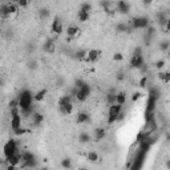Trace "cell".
Masks as SVG:
<instances>
[{
  "mask_svg": "<svg viewBox=\"0 0 170 170\" xmlns=\"http://www.w3.org/2000/svg\"><path fill=\"white\" fill-rule=\"evenodd\" d=\"M17 101H19V108L20 110L27 109L28 106L33 105V95L29 89H23L19 96H17Z\"/></svg>",
  "mask_w": 170,
  "mask_h": 170,
  "instance_id": "1",
  "label": "cell"
},
{
  "mask_svg": "<svg viewBox=\"0 0 170 170\" xmlns=\"http://www.w3.org/2000/svg\"><path fill=\"white\" fill-rule=\"evenodd\" d=\"M20 168H36V155L32 151L25 150L21 153V164L19 165Z\"/></svg>",
  "mask_w": 170,
  "mask_h": 170,
  "instance_id": "2",
  "label": "cell"
},
{
  "mask_svg": "<svg viewBox=\"0 0 170 170\" xmlns=\"http://www.w3.org/2000/svg\"><path fill=\"white\" fill-rule=\"evenodd\" d=\"M146 157H147V153H145V151H142V150L138 149V150L136 151V154L133 155L130 170H138V169H142V168H144V164H145Z\"/></svg>",
  "mask_w": 170,
  "mask_h": 170,
  "instance_id": "3",
  "label": "cell"
},
{
  "mask_svg": "<svg viewBox=\"0 0 170 170\" xmlns=\"http://www.w3.org/2000/svg\"><path fill=\"white\" fill-rule=\"evenodd\" d=\"M91 92H92V89H91V85L85 83L81 88H79L77 89V92H76V100L80 101V102H84V101H87L88 100V97L91 96Z\"/></svg>",
  "mask_w": 170,
  "mask_h": 170,
  "instance_id": "4",
  "label": "cell"
},
{
  "mask_svg": "<svg viewBox=\"0 0 170 170\" xmlns=\"http://www.w3.org/2000/svg\"><path fill=\"white\" fill-rule=\"evenodd\" d=\"M122 110V105L117 104V102H114V104L109 105V110H108V124L112 125L113 122H116V120H117V116L120 114V112Z\"/></svg>",
  "mask_w": 170,
  "mask_h": 170,
  "instance_id": "5",
  "label": "cell"
},
{
  "mask_svg": "<svg viewBox=\"0 0 170 170\" xmlns=\"http://www.w3.org/2000/svg\"><path fill=\"white\" fill-rule=\"evenodd\" d=\"M130 24L133 27L134 31H138V29H146L147 27L150 25L149 23V19L146 16H138V17H134V19L130 21Z\"/></svg>",
  "mask_w": 170,
  "mask_h": 170,
  "instance_id": "6",
  "label": "cell"
},
{
  "mask_svg": "<svg viewBox=\"0 0 170 170\" xmlns=\"http://www.w3.org/2000/svg\"><path fill=\"white\" fill-rule=\"evenodd\" d=\"M3 151H4V155H6V158L11 157V155L19 153V146H17V142L15 140H10L7 141V144L4 145L3 147Z\"/></svg>",
  "mask_w": 170,
  "mask_h": 170,
  "instance_id": "7",
  "label": "cell"
},
{
  "mask_svg": "<svg viewBox=\"0 0 170 170\" xmlns=\"http://www.w3.org/2000/svg\"><path fill=\"white\" fill-rule=\"evenodd\" d=\"M100 6L104 8V11L109 15H114L117 13V2H113V0H101Z\"/></svg>",
  "mask_w": 170,
  "mask_h": 170,
  "instance_id": "8",
  "label": "cell"
},
{
  "mask_svg": "<svg viewBox=\"0 0 170 170\" xmlns=\"http://www.w3.org/2000/svg\"><path fill=\"white\" fill-rule=\"evenodd\" d=\"M51 31L53 33H56V35H61L62 33V31H64V27H62V21L59 16H56L55 19H53L52 21V24H51Z\"/></svg>",
  "mask_w": 170,
  "mask_h": 170,
  "instance_id": "9",
  "label": "cell"
},
{
  "mask_svg": "<svg viewBox=\"0 0 170 170\" xmlns=\"http://www.w3.org/2000/svg\"><path fill=\"white\" fill-rule=\"evenodd\" d=\"M100 55H101V52L98 51V49H91V51H87V57H85L84 61L95 64V62H97L98 59H100Z\"/></svg>",
  "mask_w": 170,
  "mask_h": 170,
  "instance_id": "10",
  "label": "cell"
},
{
  "mask_svg": "<svg viewBox=\"0 0 170 170\" xmlns=\"http://www.w3.org/2000/svg\"><path fill=\"white\" fill-rule=\"evenodd\" d=\"M157 23L159 24L161 28L166 27L170 24V19H169V13L165 12V11H161L157 13Z\"/></svg>",
  "mask_w": 170,
  "mask_h": 170,
  "instance_id": "11",
  "label": "cell"
},
{
  "mask_svg": "<svg viewBox=\"0 0 170 170\" xmlns=\"http://www.w3.org/2000/svg\"><path fill=\"white\" fill-rule=\"evenodd\" d=\"M144 64H145V59H144V56H142V55H140V56H132L130 66H132L133 69H140Z\"/></svg>",
  "mask_w": 170,
  "mask_h": 170,
  "instance_id": "12",
  "label": "cell"
},
{
  "mask_svg": "<svg viewBox=\"0 0 170 170\" xmlns=\"http://www.w3.org/2000/svg\"><path fill=\"white\" fill-rule=\"evenodd\" d=\"M117 12L121 15H128L130 12V6L125 0H118L117 2Z\"/></svg>",
  "mask_w": 170,
  "mask_h": 170,
  "instance_id": "13",
  "label": "cell"
},
{
  "mask_svg": "<svg viewBox=\"0 0 170 170\" xmlns=\"http://www.w3.org/2000/svg\"><path fill=\"white\" fill-rule=\"evenodd\" d=\"M157 102H158V98H155L153 96H149L147 97V102H146V113H153L155 110V106H157Z\"/></svg>",
  "mask_w": 170,
  "mask_h": 170,
  "instance_id": "14",
  "label": "cell"
},
{
  "mask_svg": "<svg viewBox=\"0 0 170 170\" xmlns=\"http://www.w3.org/2000/svg\"><path fill=\"white\" fill-rule=\"evenodd\" d=\"M43 49H44V52L49 53V55H52V53H55V51H56V43H55V40H52V39H48L47 41L44 43Z\"/></svg>",
  "mask_w": 170,
  "mask_h": 170,
  "instance_id": "15",
  "label": "cell"
},
{
  "mask_svg": "<svg viewBox=\"0 0 170 170\" xmlns=\"http://www.w3.org/2000/svg\"><path fill=\"white\" fill-rule=\"evenodd\" d=\"M106 137V130L104 128H96L95 129V136H93L92 140H95L96 142H100L102 141L104 138Z\"/></svg>",
  "mask_w": 170,
  "mask_h": 170,
  "instance_id": "16",
  "label": "cell"
},
{
  "mask_svg": "<svg viewBox=\"0 0 170 170\" xmlns=\"http://www.w3.org/2000/svg\"><path fill=\"white\" fill-rule=\"evenodd\" d=\"M66 35H68V37L69 39H74V37H77L79 35H80V28L77 25H69L68 28H66Z\"/></svg>",
  "mask_w": 170,
  "mask_h": 170,
  "instance_id": "17",
  "label": "cell"
},
{
  "mask_svg": "<svg viewBox=\"0 0 170 170\" xmlns=\"http://www.w3.org/2000/svg\"><path fill=\"white\" fill-rule=\"evenodd\" d=\"M32 124L35 125V126H39V125H41L44 122V116L41 113H37V112H33L32 113Z\"/></svg>",
  "mask_w": 170,
  "mask_h": 170,
  "instance_id": "18",
  "label": "cell"
},
{
  "mask_svg": "<svg viewBox=\"0 0 170 170\" xmlns=\"http://www.w3.org/2000/svg\"><path fill=\"white\" fill-rule=\"evenodd\" d=\"M77 124H88L91 121V116H89L87 112H81V113L77 114Z\"/></svg>",
  "mask_w": 170,
  "mask_h": 170,
  "instance_id": "19",
  "label": "cell"
},
{
  "mask_svg": "<svg viewBox=\"0 0 170 170\" xmlns=\"http://www.w3.org/2000/svg\"><path fill=\"white\" fill-rule=\"evenodd\" d=\"M59 108H60L61 113H64V114H72L74 106H73V102H68V104H65V105H62V106H59Z\"/></svg>",
  "mask_w": 170,
  "mask_h": 170,
  "instance_id": "20",
  "label": "cell"
},
{
  "mask_svg": "<svg viewBox=\"0 0 170 170\" xmlns=\"http://www.w3.org/2000/svg\"><path fill=\"white\" fill-rule=\"evenodd\" d=\"M79 141H80V144H89V142L92 141V137L89 133L83 132V133H80V136H79Z\"/></svg>",
  "mask_w": 170,
  "mask_h": 170,
  "instance_id": "21",
  "label": "cell"
},
{
  "mask_svg": "<svg viewBox=\"0 0 170 170\" xmlns=\"http://www.w3.org/2000/svg\"><path fill=\"white\" fill-rule=\"evenodd\" d=\"M116 102L124 106V104L126 102V93H125V92H118V93H116Z\"/></svg>",
  "mask_w": 170,
  "mask_h": 170,
  "instance_id": "22",
  "label": "cell"
},
{
  "mask_svg": "<svg viewBox=\"0 0 170 170\" xmlns=\"http://www.w3.org/2000/svg\"><path fill=\"white\" fill-rule=\"evenodd\" d=\"M85 57H87V51L85 49H79V51L74 52V59L77 61H84Z\"/></svg>",
  "mask_w": 170,
  "mask_h": 170,
  "instance_id": "23",
  "label": "cell"
},
{
  "mask_svg": "<svg viewBox=\"0 0 170 170\" xmlns=\"http://www.w3.org/2000/svg\"><path fill=\"white\" fill-rule=\"evenodd\" d=\"M45 96H47V89H41V91H39L36 95L33 96V100L37 102H41L44 98H45Z\"/></svg>",
  "mask_w": 170,
  "mask_h": 170,
  "instance_id": "24",
  "label": "cell"
},
{
  "mask_svg": "<svg viewBox=\"0 0 170 170\" xmlns=\"http://www.w3.org/2000/svg\"><path fill=\"white\" fill-rule=\"evenodd\" d=\"M51 16V11L48 10V8H40L39 10V17L40 19H48V17Z\"/></svg>",
  "mask_w": 170,
  "mask_h": 170,
  "instance_id": "25",
  "label": "cell"
},
{
  "mask_svg": "<svg viewBox=\"0 0 170 170\" xmlns=\"http://www.w3.org/2000/svg\"><path fill=\"white\" fill-rule=\"evenodd\" d=\"M87 159L89 161V162H97V161H98V154H97V151L91 150V151H89V153L87 154Z\"/></svg>",
  "mask_w": 170,
  "mask_h": 170,
  "instance_id": "26",
  "label": "cell"
},
{
  "mask_svg": "<svg viewBox=\"0 0 170 170\" xmlns=\"http://www.w3.org/2000/svg\"><path fill=\"white\" fill-rule=\"evenodd\" d=\"M77 19H79L80 23H85V21L89 20V13H88V12H84V11H79Z\"/></svg>",
  "mask_w": 170,
  "mask_h": 170,
  "instance_id": "27",
  "label": "cell"
},
{
  "mask_svg": "<svg viewBox=\"0 0 170 170\" xmlns=\"http://www.w3.org/2000/svg\"><path fill=\"white\" fill-rule=\"evenodd\" d=\"M19 12V6L16 3H8V13L11 15H15V13Z\"/></svg>",
  "mask_w": 170,
  "mask_h": 170,
  "instance_id": "28",
  "label": "cell"
},
{
  "mask_svg": "<svg viewBox=\"0 0 170 170\" xmlns=\"http://www.w3.org/2000/svg\"><path fill=\"white\" fill-rule=\"evenodd\" d=\"M72 96H69V95H65V96H61L60 97V100H59V106H62V105H65V104H68V102H72Z\"/></svg>",
  "mask_w": 170,
  "mask_h": 170,
  "instance_id": "29",
  "label": "cell"
},
{
  "mask_svg": "<svg viewBox=\"0 0 170 170\" xmlns=\"http://www.w3.org/2000/svg\"><path fill=\"white\" fill-rule=\"evenodd\" d=\"M0 17H10L8 4H2V6H0Z\"/></svg>",
  "mask_w": 170,
  "mask_h": 170,
  "instance_id": "30",
  "label": "cell"
},
{
  "mask_svg": "<svg viewBox=\"0 0 170 170\" xmlns=\"http://www.w3.org/2000/svg\"><path fill=\"white\" fill-rule=\"evenodd\" d=\"M149 96H153V97H155V98H158V100H159L161 91H159L157 87H151V88L149 89Z\"/></svg>",
  "mask_w": 170,
  "mask_h": 170,
  "instance_id": "31",
  "label": "cell"
},
{
  "mask_svg": "<svg viewBox=\"0 0 170 170\" xmlns=\"http://www.w3.org/2000/svg\"><path fill=\"white\" fill-rule=\"evenodd\" d=\"M169 48H170V41H169V40H164V41L159 43V49L162 52H168Z\"/></svg>",
  "mask_w": 170,
  "mask_h": 170,
  "instance_id": "32",
  "label": "cell"
},
{
  "mask_svg": "<svg viewBox=\"0 0 170 170\" xmlns=\"http://www.w3.org/2000/svg\"><path fill=\"white\" fill-rule=\"evenodd\" d=\"M117 93V92H116ZM116 93L114 92H109L108 95H106V102H108L109 105H112V104H114L116 102Z\"/></svg>",
  "mask_w": 170,
  "mask_h": 170,
  "instance_id": "33",
  "label": "cell"
},
{
  "mask_svg": "<svg viewBox=\"0 0 170 170\" xmlns=\"http://www.w3.org/2000/svg\"><path fill=\"white\" fill-rule=\"evenodd\" d=\"M80 11H84V12L91 13V11H92V4H91V3H83V4H81V8H80Z\"/></svg>",
  "mask_w": 170,
  "mask_h": 170,
  "instance_id": "34",
  "label": "cell"
},
{
  "mask_svg": "<svg viewBox=\"0 0 170 170\" xmlns=\"http://www.w3.org/2000/svg\"><path fill=\"white\" fill-rule=\"evenodd\" d=\"M61 166L64 169H70L72 168V161H70L69 158H64L61 161Z\"/></svg>",
  "mask_w": 170,
  "mask_h": 170,
  "instance_id": "35",
  "label": "cell"
},
{
  "mask_svg": "<svg viewBox=\"0 0 170 170\" xmlns=\"http://www.w3.org/2000/svg\"><path fill=\"white\" fill-rule=\"evenodd\" d=\"M27 66H28V69H31V70H35L39 66V64H37V61L36 60H29L28 62H27Z\"/></svg>",
  "mask_w": 170,
  "mask_h": 170,
  "instance_id": "36",
  "label": "cell"
},
{
  "mask_svg": "<svg viewBox=\"0 0 170 170\" xmlns=\"http://www.w3.org/2000/svg\"><path fill=\"white\" fill-rule=\"evenodd\" d=\"M8 106H10V109L19 108V101H17V97H16V98H12V100L8 102Z\"/></svg>",
  "mask_w": 170,
  "mask_h": 170,
  "instance_id": "37",
  "label": "cell"
},
{
  "mask_svg": "<svg viewBox=\"0 0 170 170\" xmlns=\"http://www.w3.org/2000/svg\"><path fill=\"white\" fill-rule=\"evenodd\" d=\"M27 130H25V129L24 128H17V129H15V130H13V133H15V136H23V134L25 133Z\"/></svg>",
  "mask_w": 170,
  "mask_h": 170,
  "instance_id": "38",
  "label": "cell"
},
{
  "mask_svg": "<svg viewBox=\"0 0 170 170\" xmlns=\"http://www.w3.org/2000/svg\"><path fill=\"white\" fill-rule=\"evenodd\" d=\"M84 84H85V81H84V80H81V79H77V80H74V88H76V89L81 88Z\"/></svg>",
  "mask_w": 170,
  "mask_h": 170,
  "instance_id": "39",
  "label": "cell"
},
{
  "mask_svg": "<svg viewBox=\"0 0 170 170\" xmlns=\"http://www.w3.org/2000/svg\"><path fill=\"white\" fill-rule=\"evenodd\" d=\"M138 85H140L141 88H145L146 85H147V76H144L141 80H140V83H138Z\"/></svg>",
  "mask_w": 170,
  "mask_h": 170,
  "instance_id": "40",
  "label": "cell"
},
{
  "mask_svg": "<svg viewBox=\"0 0 170 170\" xmlns=\"http://www.w3.org/2000/svg\"><path fill=\"white\" fill-rule=\"evenodd\" d=\"M29 4V0H17V6L21 8H25Z\"/></svg>",
  "mask_w": 170,
  "mask_h": 170,
  "instance_id": "41",
  "label": "cell"
},
{
  "mask_svg": "<svg viewBox=\"0 0 170 170\" xmlns=\"http://www.w3.org/2000/svg\"><path fill=\"white\" fill-rule=\"evenodd\" d=\"M165 64H166V62H165V60H158L157 62H155V68H157L158 70H161L165 66Z\"/></svg>",
  "mask_w": 170,
  "mask_h": 170,
  "instance_id": "42",
  "label": "cell"
},
{
  "mask_svg": "<svg viewBox=\"0 0 170 170\" xmlns=\"http://www.w3.org/2000/svg\"><path fill=\"white\" fill-rule=\"evenodd\" d=\"M113 60H114V61H122V60H124L122 53H120V52L114 53V55H113Z\"/></svg>",
  "mask_w": 170,
  "mask_h": 170,
  "instance_id": "43",
  "label": "cell"
},
{
  "mask_svg": "<svg viewBox=\"0 0 170 170\" xmlns=\"http://www.w3.org/2000/svg\"><path fill=\"white\" fill-rule=\"evenodd\" d=\"M162 81H164L165 84H169V81H170V73H169V72H164Z\"/></svg>",
  "mask_w": 170,
  "mask_h": 170,
  "instance_id": "44",
  "label": "cell"
},
{
  "mask_svg": "<svg viewBox=\"0 0 170 170\" xmlns=\"http://www.w3.org/2000/svg\"><path fill=\"white\" fill-rule=\"evenodd\" d=\"M140 98H141V93L140 92H134L133 93V96H132V101L133 102H136L137 100H140Z\"/></svg>",
  "mask_w": 170,
  "mask_h": 170,
  "instance_id": "45",
  "label": "cell"
},
{
  "mask_svg": "<svg viewBox=\"0 0 170 170\" xmlns=\"http://www.w3.org/2000/svg\"><path fill=\"white\" fill-rule=\"evenodd\" d=\"M140 55H142V48H141V47L134 48V51H133V56H140Z\"/></svg>",
  "mask_w": 170,
  "mask_h": 170,
  "instance_id": "46",
  "label": "cell"
},
{
  "mask_svg": "<svg viewBox=\"0 0 170 170\" xmlns=\"http://www.w3.org/2000/svg\"><path fill=\"white\" fill-rule=\"evenodd\" d=\"M116 79H117V81H122V80L125 79L124 72H117V74H116Z\"/></svg>",
  "mask_w": 170,
  "mask_h": 170,
  "instance_id": "47",
  "label": "cell"
},
{
  "mask_svg": "<svg viewBox=\"0 0 170 170\" xmlns=\"http://www.w3.org/2000/svg\"><path fill=\"white\" fill-rule=\"evenodd\" d=\"M64 83H65L64 79H59V80H57V83H56V85L60 88V87H62V85H64Z\"/></svg>",
  "mask_w": 170,
  "mask_h": 170,
  "instance_id": "48",
  "label": "cell"
},
{
  "mask_svg": "<svg viewBox=\"0 0 170 170\" xmlns=\"http://www.w3.org/2000/svg\"><path fill=\"white\" fill-rule=\"evenodd\" d=\"M142 3H144L145 6H150V4L153 3V0H142Z\"/></svg>",
  "mask_w": 170,
  "mask_h": 170,
  "instance_id": "49",
  "label": "cell"
},
{
  "mask_svg": "<svg viewBox=\"0 0 170 170\" xmlns=\"http://www.w3.org/2000/svg\"><path fill=\"white\" fill-rule=\"evenodd\" d=\"M3 83H4V81H3V80H2V79H0V85H3Z\"/></svg>",
  "mask_w": 170,
  "mask_h": 170,
  "instance_id": "50",
  "label": "cell"
},
{
  "mask_svg": "<svg viewBox=\"0 0 170 170\" xmlns=\"http://www.w3.org/2000/svg\"><path fill=\"white\" fill-rule=\"evenodd\" d=\"M0 28H2V27H0Z\"/></svg>",
  "mask_w": 170,
  "mask_h": 170,
  "instance_id": "51",
  "label": "cell"
}]
</instances>
